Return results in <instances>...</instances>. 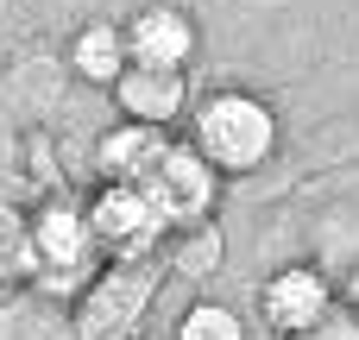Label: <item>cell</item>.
<instances>
[{
  "label": "cell",
  "instance_id": "cell-14",
  "mask_svg": "<svg viewBox=\"0 0 359 340\" xmlns=\"http://www.w3.org/2000/svg\"><path fill=\"white\" fill-rule=\"evenodd\" d=\"M114 340H139V334H114Z\"/></svg>",
  "mask_w": 359,
  "mask_h": 340
},
{
  "label": "cell",
  "instance_id": "cell-5",
  "mask_svg": "<svg viewBox=\"0 0 359 340\" xmlns=\"http://www.w3.org/2000/svg\"><path fill=\"white\" fill-rule=\"evenodd\" d=\"M32 246H38V265L50 271V284H95V227H88V208L76 202H44L32 215Z\"/></svg>",
  "mask_w": 359,
  "mask_h": 340
},
{
  "label": "cell",
  "instance_id": "cell-9",
  "mask_svg": "<svg viewBox=\"0 0 359 340\" xmlns=\"http://www.w3.org/2000/svg\"><path fill=\"white\" fill-rule=\"evenodd\" d=\"M164 151H170V126L120 120L114 132H101V139H95V177H101V183H139Z\"/></svg>",
  "mask_w": 359,
  "mask_h": 340
},
{
  "label": "cell",
  "instance_id": "cell-6",
  "mask_svg": "<svg viewBox=\"0 0 359 340\" xmlns=\"http://www.w3.org/2000/svg\"><path fill=\"white\" fill-rule=\"evenodd\" d=\"M259 315H265L271 334H284V340L322 328V322L334 315V284H328V271H316V265H284V271H271L265 290H259Z\"/></svg>",
  "mask_w": 359,
  "mask_h": 340
},
{
  "label": "cell",
  "instance_id": "cell-11",
  "mask_svg": "<svg viewBox=\"0 0 359 340\" xmlns=\"http://www.w3.org/2000/svg\"><path fill=\"white\" fill-rule=\"evenodd\" d=\"M177 340H246V322L227 303H189L177 322Z\"/></svg>",
  "mask_w": 359,
  "mask_h": 340
},
{
  "label": "cell",
  "instance_id": "cell-3",
  "mask_svg": "<svg viewBox=\"0 0 359 340\" xmlns=\"http://www.w3.org/2000/svg\"><path fill=\"white\" fill-rule=\"evenodd\" d=\"M88 227H95V246L107 259H151L158 240L170 233V221L145 183H101L88 202Z\"/></svg>",
  "mask_w": 359,
  "mask_h": 340
},
{
  "label": "cell",
  "instance_id": "cell-8",
  "mask_svg": "<svg viewBox=\"0 0 359 340\" xmlns=\"http://www.w3.org/2000/svg\"><path fill=\"white\" fill-rule=\"evenodd\" d=\"M114 107L126 120H151V126H177L189 107V76L183 69H158V63H133L114 82Z\"/></svg>",
  "mask_w": 359,
  "mask_h": 340
},
{
  "label": "cell",
  "instance_id": "cell-13",
  "mask_svg": "<svg viewBox=\"0 0 359 340\" xmlns=\"http://www.w3.org/2000/svg\"><path fill=\"white\" fill-rule=\"evenodd\" d=\"M347 309H353V315H359V265H353V271H347Z\"/></svg>",
  "mask_w": 359,
  "mask_h": 340
},
{
  "label": "cell",
  "instance_id": "cell-2",
  "mask_svg": "<svg viewBox=\"0 0 359 340\" xmlns=\"http://www.w3.org/2000/svg\"><path fill=\"white\" fill-rule=\"evenodd\" d=\"M158 259H114L107 271H95V284L76 303V340H114L133 334V322L145 315V303L158 297Z\"/></svg>",
  "mask_w": 359,
  "mask_h": 340
},
{
  "label": "cell",
  "instance_id": "cell-1",
  "mask_svg": "<svg viewBox=\"0 0 359 340\" xmlns=\"http://www.w3.org/2000/svg\"><path fill=\"white\" fill-rule=\"evenodd\" d=\"M189 145H196L221 177H246V170L271 164V151H278V114H271L259 95H246V88H215V95L196 107Z\"/></svg>",
  "mask_w": 359,
  "mask_h": 340
},
{
  "label": "cell",
  "instance_id": "cell-10",
  "mask_svg": "<svg viewBox=\"0 0 359 340\" xmlns=\"http://www.w3.org/2000/svg\"><path fill=\"white\" fill-rule=\"evenodd\" d=\"M69 69L95 88H114L126 69H133V44H126V25L114 19H88L76 38H69Z\"/></svg>",
  "mask_w": 359,
  "mask_h": 340
},
{
  "label": "cell",
  "instance_id": "cell-4",
  "mask_svg": "<svg viewBox=\"0 0 359 340\" xmlns=\"http://www.w3.org/2000/svg\"><path fill=\"white\" fill-rule=\"evenodd\" d=\"M145 189H151V202L164 208V221H170V233L177 227H208V215H215V202H221V170L183 139H170V151L139 177Z\"/></svg>",
  "mask_w": 359,
  "mask_h": 340
},
{
  "label": "cell",
  "instance_id": "cell-12",
  "mask_svg": "<svg viewBox=\"0 0 359 340\" xmlns=\"http://www.w3.org/2000/svg\"><path fill=\"white\" fill-rule=\"evenodd\" d=\"M290 340H359V315L347 309V315H328L322 328H309V334H290Z\"/></svg>",
  "mask_w": 359,
  "mask_h": 340
},
{
  "label": "cell",
  "instance_id": "cell-7",
  "mask_svg": "<svg viewBox=\"0 0 359 340\" xmlns=\"http://www.w3.org/2000/svg\"><path fill=\"white\" fill-rule=\"evenodd\" d=\"M126 44H133V63H158V69H183L189 57H196V44H202V32H196V19L183 13V6H139L133 19H126Z\"/></svg>",
  "mask_w": 359,
  "mask_h": 340
}]
</instances>
